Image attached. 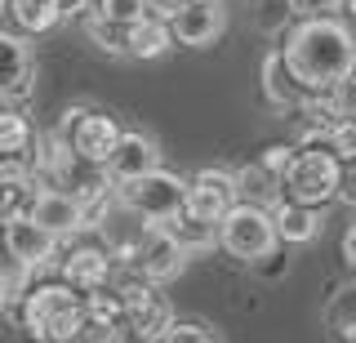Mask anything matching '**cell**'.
<instances>
[{
	"label": "cell",
	"instance_id": "obj_1",
	"mask_svg": "<svg viewBox=\"0 0 356 343\" xmlns=\"http://www.w3.org/2000/svg\"><path fill=\"white\" fill-rule=\"evenodd\" d=\"M289 76L298 81L303 94H316V90H334L339 81L352 76V63H356V36L343 18H303L294 31L285 36V49H281Z\"/></svg>",
	"mask_w": 356,
	"mask_h": 343
},
{
	"label": "cell",
	"instance_id": "obj_2",
	"mask_svg": "<svg viewBox=\"0 0 356 343\" xmlns=\"http://www.w3.org/2000/svg\"><path fill=\"white\" fill-rule=\"evenodd\" d=\"M18 317L36 343H76L85 326V294L67 281H44L18 294Z\"/></svg>",
	"mask_w": 356,
	"mask_h": 343
},
{
	"label": "cell",
	"instance_id": "obj_3",
	"mask_svg": "<svg viewBox=\"0 0 356 343\" xmlns=\"http://www.w3.org/2000/svg\"><path fill=\"white\" fill-rule=\"evenodd\" d=\"M339 192V157L325 143H307L294 147V161L281 174V201H298L312 209H325Z\"/></svg>",
	"mask_w": 356,
	"mask_h": 343
},
{
	"label": "cell",
	"instance_id": "obj_4",
	"mask_svg": "<svg viewBox=\"0 0 356 343\" xmlns=\"http://www.w3.org/2000/svg\"><path fill=\"white\" fill-rule=\"evenodd\" d=\"M218 246L241 263H259L276 250V228H272V214L263 205H245L236 201L227 214L218 218Z\"/></svg>",
	"mask_w": 356,
	"mask_h": 343
},
{
	"label": "cell",
	"instance_id": "obj_5",
	"mask_svg": "<svg viewBox=\"0 0 356 343\" xmlns=\"http://www.w3.org/2000/svg\"><path fill=\"white\" fill-rule=\"evenodd\" d=\"M116 187V201H125L134 214H143L147 223H161V218H170L183 209V187L187 179H178L170 170H147L138 174V179H125V183H111Z\"/></svg>",
	"mask_w": 356,
	"mask_h": 343
},
{
	"label": "cell",
	"instance_id": "obj_6",
	"mask_svg": "<svg viewBox=\"0 0 356 343\" xmlns=\"http://www.w3.org/2000/svg\"><path fill=\"white\" fill-rule=\"evenodd\" d=\"M120 294V317H125V330L138 335L143 343H156L165 335V326L174 321V308L170 298L161 294V285L143 281V276H129L125 285H116Z\"/></svg>",
	"mask_w": 356,
	"mask_h": 343
},
{
	"label": "cell",
	"instance_id": "obj_7",
	"mask_svg": "<svg viewBox=\"0 0 356 343\" xmlns=\"http://www.w3.org/2000/svg\"><path fill=\"white\" fill-rule=\"evenodd\" d=\"M116 134H120L116 116L94 112V107H76V112H67V125H63L67 152H72L81 165H98V170H103V161H107Z\"/></svg>",
	"mask_w": 356,
	"mask_h": 343
},
{
	"label": "cell",
	"instance_id": "obj_8",
	"mask_svg": "<svg viewBox=\"0 0 356 343\" xmlns=\"http://www.w3.org/2000/svg\"><path fill=\"white\" fill-rule=\"evenodd\" d=\"M232 205H236V179H232L227 170H200L183 187V209L196 214V218H205V223H214V228Z\"/></svg>",
	"mask_w": 356,
	"mask_h": 343
},
{
	"label": "cell",
	"instance_id": "obj_9",
	"mask_svg": "<svg viewBox=\"0 0 356 343\" xmlns=\"http://www.w3.org/2000/svg\"><path fill=\"white\" fill-rule=\"evenodd\" d=\"M0 246H5V254L18 263V268L36 272L44 268V263L54 259V246H58V237H49L40 223H31L27 214H14L0 223Z\"/></svg>",
	"mask_w": 356,
	"mask_h": 343
},
{
	"label": "cell",
	"instance_id": "obj_10",
	"mask_svg": "<svg viewBox=\"0 0 356 343\" xmlns=\"http://www.w3.org/2000/svg\"><path fill=\"white\" fill-rule=\"evenodd\" d=\"M94 228H98V237H103L98 246H103L116 263H125L129 254L138 250V241L147 237V228H152V223H147L143 214H134L125 201H116V196H111V201L103 205V214L94 218Z\"/></svg>",
	"mask_w": 356,
	"mask_h": 343
},
{
	"label": "cell",
	"instance_id": "obj_11",
	"mask_svg": "<svg viewBox=\"0 0 356 343\" xmlns=\"http://www.w3.org/2000/svg\"><path fill=\"white\" fill-rule=\"evenodd\" d=\"M125 263L134 268V276H143V281H152V285H165V281H174V276L183 272L187 254L178 250L174 241L152 223V228H147V237L138 241V250H134Z\"/></svg>",
	"mask_w": 356,
	"mask_h": 343
},
{
	"label": "cell",
	"instance_id": "obj_12",
	"mask_svg": "<svg viewBox=\"0 0 356 343\" xmlns=\"http://www.w3.org/2000/svg\"><path fill=\"white\" fill-rule=\"evenodd\" d=\"M222 5L218 0H178L174 18H170V31H174V45H214L222 36Z\"/></svg>",
	"mask_w": 356,
	"mask_h": 343
},
{
	"label": "cell",
	"instance_id": "obj_13",
	"mask_svg": "<svg viewBox=\"0 0 356 343\" xmlns=\"http://www.w3.org/2000/svg\"><path fill=\"white\" fill-rule=\"evenodd\" d=\"M161 165V147H156L152 134H143V129H120L116 143H111L103 170L111 174V183H125V179H138V174H147Z\"/></svg>",
	"mask_w": 356,
	"mask_h": 343
},
{
	"label": "cell",
	"instance_id": "obj_14",
	"mask_svg": "<svg viewBox=\"0 0 356 343\" xmlns=\"http://www.w3.org/2000/svg\"><path fill=\"white\" fill-rule=\"evenodd\" d=\"M22 214H27L31 223H40L44 232H49V237H76V232L85 228L76 196H72V192H63V187H40V192H31Z\"/></svg>",
	"mask_w": 356,
	"mask_h": 343
},
{
	"label": "cell",
	"instance_id": "obj_15",
	"mask_svg": "<svg viewBox=\"0 0 356 343\" xmlns=\"http://www.w3.org/2000/svg\"><path fill=\"white\" fill-rule=\"evenodd\" d=\"M31 81H36L31 49L22 45V36H14V31H0V98H5V103L27 98Z\"/></svg>",
	"mask_w": 356,
	"mask_h": 343
},
{
	"label": "cell",
	"instance_id": "obj_16",
	"mask_svg": "<svg viewBox=\"0 0 356 343\" xmlns=\"http://www.w3.org/2000/svg\"><path fill=\"white\" fill-rule=\"evenodd\" d=\"M111 272H116V259H111L103 246H76V250H67L58 281H67L72 290L89 294V290H103L111 281Z\"/></svg>",
	"mask_w": 356,
	"mask_h": 343
},
{
	"label": "cell",
	"instance_id": "obj_17",
	"mask_svg": "<svg viewBox=\"0 0 356 343\" xmlns=\"http://www.w3.org/2000/svg\"><path fill=\"white\" fill-rule=\"evenodd\" d=\"M267 214H272L276 241H285V246H307V241H316V232H321V209H312V205L276 201Z\"/></svg>",
	"mask_w": 356,
	"mask_h": 343
},
{
	"label": "cell",
	"instance_id": "obj_18",
	"mask_svg": "<svg viewBox=\"0 0 356 343\" xmlns=\"http://www.w3.org/2000/svg\"><path fill=\"white\" fill-rule=\"evenodd\" d=\"M174 45V31L165 18H152V14H143L138 23H129L125 27V58H161V54H170Z\"/></svg>",
	"mask_w": 356,
	"mask_h": 343
},
{
	"label": "cell",
	"instance_id": "obj_19",
	"mask_svg": "<svg viewBox=\"0 0 356 343\" xmlns=\"http://www.w3.org/2000/svg\"><path fill=\"white\" fill-rule=\"evenodd\" d=\"M156 228H161L183 254H200V250H209V246L218 241V228H214V223H205V218H196V214H187V209H178V214L161 218Z\"/></svg>",
	"mask_w": 356,
	"mask_h": 343
},
{
	"label": "cell",
	"instance_id": "obj_20",
	"mask_svg": "<svg viewBox=\"0 0 356 343\" xmlns=\"http://www.w3.org/2000/svg\"><path fill=\"white\" fill-rule=\"evenodd\" d=\"M5 14L18 23L22 36H44V31H54V27L63 23L58 0H9Z\"/></svg>",
	"mask_w": 356,
	"mask_h": 343
},
{
	"label": "cell",
	"instance_id": "obj_21",
	"mask_svg": "<svg viewBox=\"0 0 356 343\" xmlns=\"http://www.w3.org/2000/svg\"><path fill=\"white\" fill-rule=\"evenodd\" d=\"M263 94H267V103L272 107H281V112H289V107L303 98V90H298V81L289 76L285 67V58H281V49H272L263 58Z\"/></svg>",
	"mask_w": 356,
	"mask_h": 343
},
{
	"label": "cell",
	"instance_id": "obj_22",
	"mask_svg": "<svg viewBox=\"0 0 356 343\" xmlns=\"http://www.w3.org/2000/svg\"><path fill=\"white\" fill-rule=\"evenodd\" d=\"M232 179H236V201H245V205L272 209L276 201H281V179H276V174H267L259 161L245 165L241 174H232Z\"/></svg>",
	"mask_w": 356,
	"mask_h": 343
},
{
	"label": "cell",
	"instance_id": "obj_23",
	"mask_svg": "<svg viewBox=\"0 0 356 343\" xmlns=\"http://www.w3.org/2000/svg\"><path fill=\"white\" fill-rule=\"evenodd\" d=\"M27 147H31L27 116H22L14 103L0 98V152H5V157H27Z\"/></svg>",
	"mask_w": 356,
	"mask_h": 343
},
{
	"label": "cell",
	"instance_id": "obj_24",
	"mask_svg": "<svg viewBox=\"0 0 356 343\" xmlns=\"http://www.w3.org/2000/svg\"><path fill=\"white\" fill-rule=\"evenodd\" d=\"M156 343H222V335L214 326H205V321H192V317H174L170 326H165V335Z\"/></svg>",
	"mask_w": 356,
	"mask_h": 343
},
{
	"label": "cell",
	"instance_id": "obj_25",
	"mask_svg": "<svg viewBox=\"0 0 356 343\" xmlns=\"http://www.w3.org/2000/svg\"><path fill=\"white\" fill-rule=\"evenodd\" d=\"M85 31H89V40H94L103 54H111V58H120V54H125V27H120V23H107V18L89 14L85 18Z\"/></svg>",
	"mask_w": 356,
	"mask_h": 343
},
{
	"label": "cell",
	"instance_id": "obj_26",
	"mask_svg": "<svg viewBox=\"0 0 356 343\" xmlns=\"http://www.w3.org/2000/svg\"><path fill=\"white\" fill-rule=\"evenodd\" d=\"M94 14L98 18H107V23H120V27H129V23H138L143 14H147V0H94Z\"/></svg>",
	"mask_w": 356,
	"mask_h": 343
},
{
	"label": "cell",
	"instance_id": "obj_27",
	"mask_svg": "<svg viewBox=\"0 0 356 343\" xmlns=\"http://www.w3.org/2000/svg\"><path fill=\"white\" fill-rule=\"evenodd\" d=\"M22 281H27V268H18L14 259H0V312H9L14 308V298L22 294Z\"/></svg>",
	"mask_w": 356,
	"mask_h": 343
},
{
	"label": "cell",
	"instance_id": "obj_28",
	"mask_svg": "<svg viewBox=\"0 0 356 343\" xmlns=\"http://www.w3.org/2000/svg\"><path fill=\"white\" fill-rule=\"evenodd\" d=\"M125 339V326H116V321H89L81 326V339L76 343H120Z\"/></svg>",
	"mask_w": 356,
	"mask_h": 343
},
{
	"label": "cell",
	"instance_id": "obj_29",
	"mask_svg": "<svg viewBox=\"0 0 356 343\" xmlns=\"http://www.w3.org/2000/svg\"><path fill=\"white\" fill-rule=\"evenodd\" d=\"M289 14L303 23V18H334L339 14V0H285Z\"/></svg>",
	"mask_w": 356,
	"mask_h": 343
},
{
	"label": "cell",
	"instance_id": "obj_30",
	"mask_svg": "<svg viewBox=\"0 0 356 343\" xmlns=\"http://www.w3.org/2000/svg\"><path fill=\"white\" fill-rule=\"evenodd\" d=\"M334 201L356 209V157H339V192H334Z\"/></svg>",
	"mask_w": 356,
	"mask_h": 343
},
{
	"label": "cell",
	"instance_id": "obj_31",
	"mask_svg": "<svg viewBox=\"0 0 356 343\" xmlns=\"http://www.w3.org/2000/svg\"><path fill=\"white\" fill-rule=\"evenodd\" d=\"M289 161H294V143H272V147H263V157H259V165L267 174H276V179L285 174Z\"/></svg>",
	"mask_w": 356,
	"mask_h": 343
},
{
	"label": "cell",
	"instance_id": "obj_32",
	"mask_svg": "<svg viewBox=\"0 0 356 343\" xmlns=\"http://www.w3.org/2000/svg\"><path fill=\"white\" fill-rule=\"evenodd\" d=\"M343 263L356 272V223H348V232H343Z\"/></svg>",
	"mask_w": 356,
	"mask_h": 343
},
{
	"label": "cell",
	"instance_id": "obj_33",
	"mask_svg": "<svg viewBox=\"0 0 356 343\" xmlns=\"http://www.w3.org/2000/svg\"><path fill=\"white\" fill-rule=\"evenodd\" d=\"M94 5V0H58V9H63V18H76V14H85V9Z\"/></svg>",
	"mask_w": 356,
	"mask_h": 343
},
{
	"label": "cell",
	"instance_id": "obj_34",
	"mask_svg": "<svg viewBox=\"0 0 356 343\" xmlns=\"http://www.w3.org/2000/svg\"><path fill=\"white\" fill-rule=\"evenodd\" d=\"M339 14H348V23H356V0H339Z\"/></svg>",
	"mask_w": 356,
	"mask_h": 343
},
{
	"label": "cell",
	"instance_id": "obj_35",
	"mask_svg": "<svg viewBox=\"0 0 356 343\" xmlns=\"http://www.w3.org/2000/svg\"><path fill=\"white\" fill-rule=\"evenodd\" d=\"M339 335H343V339H348V343H356V321H348V326H343V330H339Z\"/></svg>",
	"mask_w": 356,
	"mask_h": 343
},
{
	"label": "cell",
	"instance_id": "obj_36",
	"mask_svg": "<svg viewBox=\"0 0 356 343\" xmlns=\"http://www.w3.org/2000/svg\"><path fill=\"white\" fill-rule=\"evenodd\" d=\"M5 9H9V0H0V18H5Z\"/></svg>",
	"mask_w": 356,
	"mask_h": 343
},
{
	"label": "cell",
	"instance_id": "obj_37",
	"mask_svg": "<svg viewBox=\"0 0 356 343\" xmlns=\"http://www.w3.org/2000/svg\"><path fill=\"white\" fill-rule=\"evenodd\" d=\"M0 161H5V152H0Z\"/></svg>",
	"mask_w": 356,
	"mask_h": 343
}]
</instances>
